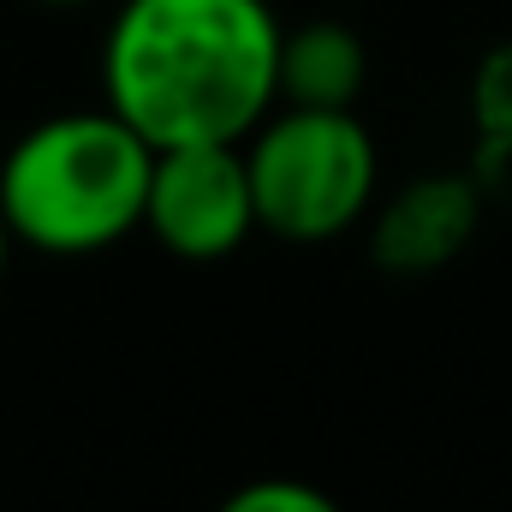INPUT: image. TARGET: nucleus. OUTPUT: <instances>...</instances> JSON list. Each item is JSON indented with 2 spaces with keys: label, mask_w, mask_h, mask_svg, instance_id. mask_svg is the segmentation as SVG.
<instances>
[{
  "label": "nucleus",
  "mask_w": 512,
  "mask_h": 512,
  "mask_svg": "<svg viewBox=\"0 0 512 512\" xmlns=\"http://www.w3.org/2000/svg\"><path fill=\"white\" fill-rule=\"evenodd\" d=\"M274 66L268 0H120L102 42V108L149 149L245 143L274 108Z\"/></svg>",
  "instance_id": "f257e3e1"
},
{
  "label": "nucleus",
  "mask_w": 512,
  "mask_h": 512,
  "mask_svg": "<svg viewBox=\"0 0 512 512\" xmlns=\"http://www.w3.org/2000/svg\"><path fill=\"white\" fill-rule=\"evenodd\" d=\"M155 149L114 114H54L30 126L0 161V221L12 245L90 256L143 227Z\"/></svg>",
  "instance_id": "f03ea898"
},
{
  "label": "nucleus",
  "mask_w": 512,
  "mask_h": 512,
  "mask_svg": "<svg viewBox=\"0 0 512 512\" xmlns=\"http://www.w3.org/2000/svg\"><path fill=\"white\" fill-rule=\"evenodd\" d=\"M239 149H245L256 197V233L322 245V239L352 233L376 209L382 155L352 108L274 102Z\"/></svg>",
  "instance_id": "7ed1b4c3"
},
{
  "label": "nucleus",
  "mask_w": 512,
  "mask_h": 512,
  "mask_svg": "<svg viewBox=\"0 0 512 512\" xmlns=\"http://www.w3.org/2000/svg\"><path fill=\"white\" fill-rule=\"evenodd\" d=\"M143 233L179 262H221L256 233V197L239 143H173L149 161Z\"/></svg>",
  "instance_id": "20e7f679"
},
{
  "label": "nucleus",
  "mask_w": 512,
  "mask_h": 512,
  "mask_svg": "<svg viewBox=\"0 0 512 512\" xmlns=\"http://www.w3.org/2000/svg\"><path fill=\"white\" fill-rule=\"evenodd\" d=\"M370 256L387 274H435L477 239L483 185L471 173H423L370 215Z\"/></svg>",
  "instance_id": "39448f33"
},
{
  "label": "nucleus",
  "mask_w": 512,
  "mask_h": 512,
  "mask_svg": "<svg viewBox=\"0 0 512 512\" xmlns=\"http://www.w3.org/2000/svg\"><path fill=\"white\" fill-rule=\"evenodd\" d=\"M370 84V48L340 18H304L280 30V66H274V102L292 108H358Z\"/></svg>",
  "instance_id": "423d86ee"
},
{
  "label": "nucleus",
  "mask_w": 512,
  "mask_h": 512,
  "mask_svg": "<svg viewBox=\"0 0 512 512\" xmlns=\"http://www.w3.org/2000/svg\"><path fill=\"white\" fill-rule=\"evenodd\" d=\"M471 131H477V173H495L512 161V36L495 42L471 72Z\"/></svg>",
  "instance_id": "0eeeda50"
},
{
  "label": "nucleus",
  "mask_w": 512,
  "mask_h": 512,
  "mask_svg": "<svg viewBox=\"0 0 512 512\" xmlns=\"http://www.w3.org/2000/svg\"><path fill=\"white\" fill-rule=\"evenodd\" d=\"M215 512H346L328 489L304 483V477H256V483H239Z\"/></svg>",
  "instance_id": "6e6552de"
},
{
  "label": "nucleus",
  "mask_w": 512,
  "mask_h": 512,
  "mask_svg": "<svg viewBox=\"0 0 512 512\" xmlns=\"http://www.w3.org/2000/svg\"><path fill=\"white\" fill-rule=\"evenodd\" d=\"M6 256H12V233H6V221H0V274H6Z\"/></svg>",
  "instance_id": "1a4fd4ad"
},
{
  "label": "nucleus",
  "mask_w": 512,
  "mask_h": 512,
  "mask_svg": "<svg viewBox=\"0 0 512 512\" xmlns=\"http://www.w3.org/2000/svg\"><path fill=\"white\" fill-rule=\"evenodd\" d=\"M42 6H84V0H42Z\"/></svg>",
  "instance_id": "9d476101"
}]
</instances>
